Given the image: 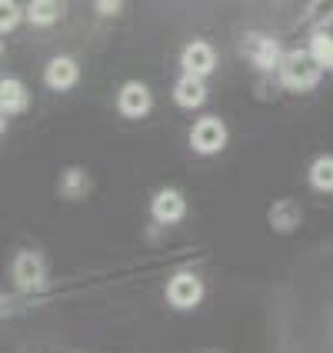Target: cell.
<instances>
[{"label":"cell","instance_id":"3957f363","mask_svg":"<svg viewBox=\"0 0 333 353\" xmlns=\"http://www.w3.org/2000/svg\"><path fill=\"white\" fill-rule=\"evenodd\" d=\"M243 54L254 60L260 70H274V67H280V60H283L280 47H276V40L263 37V34H250V37L243 40Z\"/></svg>","mask_w":333,"mask_h":353},{"label":"cell","instance_id":"9a60e30c","mask_svg":"<svg viewBox=\"0 0 333 353\" xmlns=\"http://www.w3.org/2000/svg\"><path fill=\"white\" fill-rule=\"evenodd\" d=\"M20 20V7L17 0H0V30L7 34V30H14Z\"/></svg>","mask_w":333,"mask_h":353},{"label":"cell","instance_id":"7c38bea8","mask_svg":"<svg viewBox=\"0 0 333 353\" xmlns=\"http://www.w3.org/2000/svg\"><path fill=\"white\" fill-rule=\"evenodd\" d=\"M60 17V3L57 0H30L27 3V20L37 23V27H47Z\"/></svg>","mask_w":333,"mask_h":353},{"label":"cell","instance_id":"52a82bcc","mask_svg":"<svg viewBox=\"0 0 333 353\" xmlns=\"http://www.w3.org/2000/svg\"><path fill=\"white\" fill-rule=\"evenodd\" d=\"M77 77H80V70L70 57H54L47 63V70H43V80H47L50 90H70L77 83Z\"/></svg>","mask_w":333,"mask_h":353},{"label":"cell","instance_id":"e0dca14e","mask_svg":"<svg viewBox=\"0 0 333 353\" xmlns=\"http://www.w3.org/2000/svg\"><path fill=\"white\" fill-rule=\"evenodd\" d=\"M97 10L103 17H110V14H117L120 10V0H97Z\"/></svg>","mask_w":333,"mask_h":353},{"label":"cell","instance_id":"8992f818","mask_svg":"<svg viewBox=\"0 0 333 353\" xmlns=\"http://www.w3.org/2000/svg\"><path fill=\"white\" fill-rule=\"evenodd\" d=\"M117 107H120V114L130 120L143 117V114L150 110V90H147L143 83H123V90H120V97H117Z\"/></svg>","mask_w":333,"mask_h":353},{"label":"cell","instance_id":"4fadbf2b","mask_svg":"<svg viewBox=\"0 0 333 353\" xmlns=\"http://www.w3.org/2000/svg\"><path fill=\"white\" fill-rule=\"evenodd\" d=\"M310 183L316 190H333V157H320L310 167Z\"/></svg>","mask_w":333,"mask_h":353},{"label":"cell","instance_id":"2e32d148","mask_svg":"<svg viewBox=\"0 0 333 353\" xmlns=\"http://www.w3.org/2000/svg\"><path fill=\"white\" fill-rule=\"evenodd\" d=\"M60 190H63L67 196H80L83 190H87V176L80 174V170H67L63 183H60Z\"/></svg>","mask_w":333,"mask_h":353},{"label":"cell","instance_id":"30bf717a","mask_svg":"<svg viewBox=\"0 0 333 353\" xmlns=\"http://www.w3.org/2000/svg\"><path fill=\"white\" fill-rule=\"evenodd\" d=\"M174 97L180 107H200L207 100V87H203V77H194V74H183L176 80Z\"/></svg>","mask_w":333,"mask_h":353},{"label":"cell","instance_id":"ba28073f","mask_svg":"<svg viewBox=\"0 0 333 353\" xmlns=\"http://www.w3.org/2000/svg\"><path fill=\"white\" fill-rule=\"evenodd\" d=\"M183 214H187V203H183V196L176 190H160L154 196V216L160 223H176Z\"/></svg>","mask_w":333,"mask_h":353},{"label":"cell","instance_id":"9c48e42d","mask_svg":"<svg viewBox=\"0 0 333 353\" xmlns=\"http://www.w3.org/2000/svg\"><path fill=\"white\" fill-rule=\"evenodd\" d=\"M14 276L23 290H34L43 283V263H40L37 254H20L17 263H14Z\"/></svg>","mask_w":333,"mask_h":353},{"label":"cell","instance_id":"6da1fadb","mask_svg":"<svg viewBox=\"0 0 333 353\" xmlns=\"http://www.w3.org/2000/svg\"><path fill=\"white\" fill-rule=\"evenodd\" d=\"M320 70H323V63L310 50H290V54H283V60H280V80L290 90H310V87H316Z\"/></svg>","mask_w":333,"mask_h":353},{"label":"cell","instance_id":"5b68a950","mask_svg":"<svg viewBox=\"0 0 333 353\" xmlns=\"http://www.w3.org/2000/svg\"><path fill=\"white\" fill-rule=\"evenodd\" d=\"M200 294H203V287H200V280L194 274H176L170 280V287H167V296H170V303L180 307V310H190L200 303Z\"/></svg>","mask_w":333,"mask_h":353},{"label":"cell","instance_id":"277c9868","mask_svg":"<svg viewBox=\"0 0 333 353\" xmlns=\"http://www.w3.org/2000/svg\"><path fill=\"white\" fill-rule=\"evenodd\" d=\"M216 67V54L207 40H194L183 47V70L194 74V77H207L210 70Z\"/></svg>","mask_w":333,"mask_h":353},{"label":"cell","instance_id":"8fae6325","mask_svg":"<svg viewBox=\"0 0 333 353\" xmlns=\"http://www.w3.org/2000/svg\"><path fill=\"white\" fill-rule=\"evenodd\" d=\"M0 110H3V117H14L20 110H27V87L20 80L0 83Z\"/></svg>","mask_w":333,"mask_h":353},{"label":"cell","instance_id":"5bb4252c","mask_svg":"<svg viewBox=\"0 0 333 353\" xmlns=\"http://www.w3.org/2000/svg\"><path fill=\"white\" fill-rule=\"evenodd\" d=\"M310 54H314L323 67H333V37L330 34H323V30H320V34L314 37V43H310Z\"/></svg>","mask_w":333,"mask_h":353},{"label":"cell","instance_id":"7a4b0ae2","mask_svg":"<svg viewBox=\"0 0 333 353\" xmlns=\"http://www.w3.org/2000/svg\"><path fill=\"white\" fill-rule=\"evenodd\" d=\"M190 143H194L196 154H216V150H223V143H227V127L216 117L196 120L194 130H190Z\"/></svg>","mask_w":333,"mask_h":353}]
</instances>
